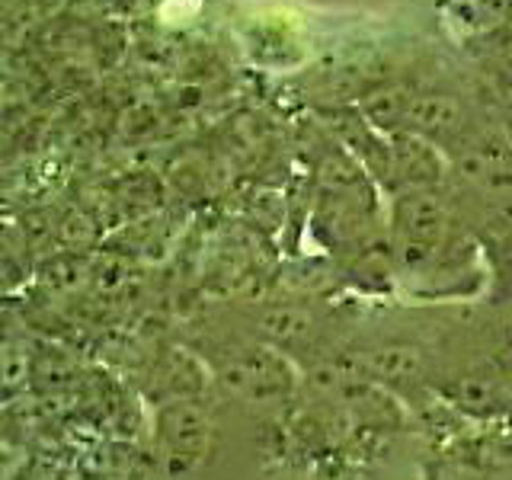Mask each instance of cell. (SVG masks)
I'll list each match as a JSON object with an SVG mask.
<instances>
[{"instance_id":"cell-2","label":"cell","mask_w":512,"mask_h":480,"mask_svg":"<svg viewBox=\"0 0 512 480\" xmlns=\"http://www.w3.org/2000/svg\"><path fill=\"white\" fill-rule=\"evenodd\" d=\"M154 436H157L160 458L167 461V468L173 474H186L208 455L215 426L199 397L167 400V404H157Z\"/></svg>"},{"instance_id":"cell-1","label":"cell","mask_w":512,"mask_h":480,"mask_svg":"<svg viewBox=\"0 0 512 480\" xmlns=\"http://www.w3.org/2000/svg\"><path fill=\"white\" fill-rule=\"evenodd\" d=\"M394 276L420 298H461L477 292L474 247L429 199H413L394 224Z\"/></svg>"},{"instance_id":"cell-3","label":"cell","mask_w":512,"mask_h":480,"mask_svg":"<svg viewBox=\"0 0 512 480\" xmlns=\"http://www.w3.org/2000/svg\"><path fill=\"white\" fill-rule=\"evenodd\" d=\"M218 375L228 388L250 404H272L292 391V372L276 349L266 346H234L218 356Z\"/></svg>"}]
</instances>
